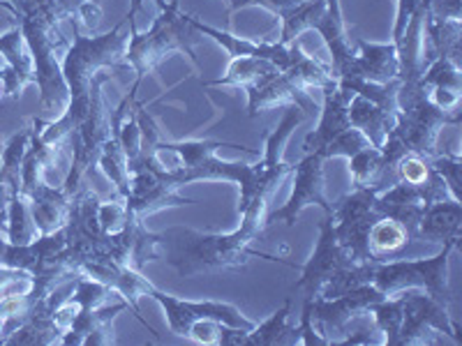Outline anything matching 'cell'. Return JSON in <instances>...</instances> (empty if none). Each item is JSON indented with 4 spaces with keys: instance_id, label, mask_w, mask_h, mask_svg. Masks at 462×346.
<instances>
[{
    "instance_id": "obj_42",
    "label": "cell",
    "mask_w": 462,
    "mask_h": 346,
    "mask_svg": "<svg viewBox=\"0 0 462 346\" xmlns=\"http://www.w3.org/2000/svg\"><path fill=\"white\" fill-rule=\"evenodd\" d=\"M3 328H5V323H3V319H0V341H3Z\"/></svg>"
},
{
    "instance_id": "obj_36",
    "label": "cell",
    "mask_w": 462,
    "mask_h": 346,
    "mask_svg": "<svg viewBox=\"0 0 462 346\" xmlns=\"http://www.w3.org/2000/svg\"><path fill=\"white\" fill-rule=\"evenodd\" d=\"M296 328H299L300 344H303V346H333V341L328 340V337L321 335V332L315 328V323H312L310 300H308V298H305V303H303V312H300V323L296 325Z\"/></svg>"
},
{
    "instance_id": "obj_30",
    "label": "cell",
    "mask_w": 462,
    "mask_h": 346,
    "mask_svg": "<svg viewBox=\"0 0 462 346\" xmlns=\"http://www.w3.org/2000/svg\"><path fill=\"white\" fill-rule=\"evenodd\" d=\"M420 86L423 90L441 88L453 90V93H462V72L460 63L453 58H435L423 74H420Z\"/></svg>"
},
{
    "instance_id": "obj_11",
    "label": "cell",
    "mask_w": 462,
    "mask_h": 346,
    "mask_svg": "<svg viewBox=\"0 0 462 346\" xmlns=\"http://www.w3.org/2000/svg\"><path fill=\"white\" fill-rule=\"evenodd\" d=\"M386 298L377 287L363 284V287L352 288L346 294L336 296V298H308L310 300V316L317 331L333 341L331 335L345 332L346 325L352 321L361 319L363 314H370L373 305Z\"/></svg>"
},
{
    "instance_id": "obj_29",
    "label": "cell",
    "mask_w": 462,
    "mask_h": 346,
    "mask_svg": "<svg viewBox=\"0 0 462 346\" xmlns=\"http://www.w3.org/2000/svg\"><path fill=\"white\" fill-rule=\"evenodd\" d=\"M370 314L374 316L377 331L383 335L382 344L398 346V332L402 323V296H386L377 305H373Z\"/></svg>"
},
{
    "instance_id": "obj_43",
    "label": "cell",
    "mask_w": 462,
    "mask_h": 346,
    "mask_svg": "<svg viewBox=\"0 0 462 346\" xmlns=\"http://www.w3.org/2000/svg\"><path fill=\"white\" fill-rule=\"evenodd\" d=\"M35 3H44V0H35Z\"/></svg>"
},
{
    "instance_id": "obj_26",
    "label": "cell",
    "mask_w": 462,
    "mask_h": 346,
    "mask_svg": "<svg viewBox=\"0 0 462 346\" xmlns=\"http://www.w3.org/2000/svg\"><path fill=\"white\" fill-rule=\"evenodd\" d=\"M328 10V3L326 0H305L300 5L291 7V10L284 12L280 19H282V31H280V44L287 47V44L296 42V37L303 35L305 31L317 28V23L321 22V16Z\"/></svg>"
},
{
    "instance_id": "obj_27",
    "label": "cell",
    "mask_w": 462,
    "mask_h": 346,
    "mask_svg": "<svg viewBox=\"0 0 462 346\" xmlns=\"http://www.w3.org/2000/svg\"><path fill=\"white\" fill-rule=\"evenodd\" d=\"M32 127H23L5 143L3 152H0V171H3V180L10 187V195L22 192V167L23 158H26L28 143H31Z\"/></svg>"
},
{
    "instance_id": "obj_12",
    "label": "cell",
    "mask_w": 462,
    "mask_h": 346,
    "mask_svg": "<svg viewBox=\"0 0 462 346\" xmlns=\"http://www.w3.org/2000/svg\"><path fill=\"white\" fill-rule=\"evenodd\" d=\"M352 257L346 252L345 247L337 242L336 231H333V215H326L321 222L319 241H317L315 252H312L310 261L305 263L303 270H300V279L296 282L294 288L303 291L305 298H319L321 288L331 282L333 278L345 270V268L354 266Z\"/></svg>"
},
{
    "instance_id": "obj_25",
    "label": "cell",
    "mask_w": 462,
    "mask_h": 346,
    "mask_svg": "<svg viewBox=\"0 0 462 346\" xmlns=\"http://www.w3.org/2000/svg\"><path fill=\"white\" fill-rule=\"evenodd\" d=\"M280 72L271 60H263V58H250V56H238L231 58L229 69H226L225 77L216 81H208L206 86H234V88H253V86L262 84L263 79H268L271 74Z\"/></svg>"
},
{
    "instance_id": "obj_33",
    "label": "cell",
    "mask_w": 462,
    "mask_h": 346,
    "mask_svg": "<svg viewBox=\"0 0 462 346\" xmlns=\"http://www.w3.org/2000/svg\"><path fill=\"white\" fill-rule=\"evenodd\" d=\"M58 10L63 14V19L68 16H77L79 19V26L88 28L90 32L97 31L102 22V5L97 0H56Z\"/></svg>"
},
{
    "instance_id": "obj_31",
    "label": "cell",
    "mask_w": 462,
    "mask_h": 346,
    "mask_svg": "<svg viewBox=\"0 0 462 346\" xmlns=\"http://www.w3.org/2000/svg\"><path fill=\"white\" fill-rule=\"evenodd\" d=\"M354 187H373L382 180V148L368 146L349 158Z\"/></svg>"
},
{
    "instance_id": "obj_14",
    "label": "cell",
    "mask_w": 462,
    "mask_h": 346,
    "mask_svg": "<svg viewBox=\"0 0 462 346\" xmlns=\"http://www.w3.org/2000/svg\"><path fill=\"white\" fill-rule=\"evenodd\" d=\"M289 312H291V300H284V305L275 312L271 319L263 323H254V328H231L226 325L222 331L220 346H275V344H300V335L296 325H289Z\"/></svg>"
},
{
    "instance_id": "obj_19",
    "label": "cell",
    "mask_w": 462,
    "mask_h": 346,
    "mask_svg": "<svg viewBox=\"0 0 462 346\" xmlns=\"http://www.w3.org/2000/svg\"><path fill=\"white\" fill-rule=\"evenodd\" d=\"M462 238V201L441 199L423 208L419 222V241L439 242L460 241Z\"/></svg>"
},
{
    "instance_id": "obj_1",
    "label": "cell",
    "mask_w": 462,
    "mask_h": 346,
    "mask_svg": "<svg viewBox=\"0 0 462 346\" xmlns=\"http://www.w3.org/2000/svg\"><path fill=\"white\" fill-rule=\"evenodd\" d=\"M268 199L250 201L241 213V226L231 233H204V231L173 226L160 233V259L180 275L195 278L199 273H220V270H238L250 257L278 261L271 254L254 250L253 242L263 233L266 224Z\"/></svg>"
},
{
    "instance_id": "obj_18",
    "label": "cell",
    "mask_w": 462,
    "mask_h": 346,
    "mask_svg": "<svg viewBox=\"0 0 462 346\" xmlns=\"http://www.w3.org/2000/svg\"><path fill=\"white\" fill-rule=\"evenodd\" d=\"M349 79H365L374 81V84H386L391 79H400V60L395 44L358 40L356 63H354V74Z\"/></svg>"
},
{
    "instance_id": "obj_35",
    "label": "cell",
    "mask_w": 462,
    "mask_h": 346,
    "mask_svg": "<svg viewBox=\"0 0 462 346\" xmlns=\"http://www.w3.org/2000/svg\"><path fill=\"white\" fill-rule=\"evenodd\" d=\"M97 217H100L102 233H116V231H121L127 222L125 199H123V196H114V199L109 201H100Z\"/></svg>"
},
{
    "instance_id": "obj_24",
    "label": "cell",
    "mask_w": 462,
    "mask_h": 346,
    "mask_svg": "<svg viewBox=\"0 0 462 346\" xmlns=\"http://www.w3.org/2000/svg\"><path fill=\"white\" fill-rule=\"evenodd\" d=\"M411 241H414L411 233L400 222L391 217H377L370 226L368 250L374 261H389V257H398L400 252H404Z\"/></svg>"
},
{
    "instance_id": "obj_22",
    "label": "cell",
    "mask_w": 462,
    "mask_h": 346,
    "mask_svg": "<svg viewBox=\"0 0 462 346\" xmlns=\"http://www.w3.org/2000/svg\"><path fill=\"white\" fill-rule=\"evenodd\" d=\"M423 40H426V56H423V69L435 60V58H453L460 63V42H462V22L456 19H439L426 12V28H423Z\"/></svg>"
},
{
    "instance_id": "obj_23",
    "label": "cell",
    "mask_w": 462,
    "mask_h": 346,
    "mask_svg": "<svg viewBox=\"0 0 462 346\" xmlns=\"http://www.w3.org/2000/svg\"><path fill=\"white\" fill-rule=\"evenodd\" d=\"M349 125L361 130L374 148H382L389 137L391 127L395 125V118L389 111H383L382 106L370 102L368 97L354 93L352 100H349Z\"/></svg>"
},
{
    "instance_id": "obj_17",
    "label": "cell",
    "mask_w": 462,
    "mask_h": 346,
    "mask_svg": "<svg viewBox=\"0 0 462 346\" xmlns=\"http://www.w3.org/2000/svg\"><path fill=\"white\" fill-rule=\"evenodd\" d=\"M324 93V106H321V118L319 125L315 132H310L305 137L303 148L305 152H319L326 143H331L340 132L349 130V100L352 95L346 88H326Z\"/></svg>"
},
{
    "instance_id": "obj_38",
    "label": "cell",
    "mask_w": 462,
    "mask_h": 346,
    "mask_svg": "<svg viewBox=\"0 0 462 346\" xmlns=\"http://www.w3.org/2000/svg\"><path fill=\"white\" fill-rule=\"evenodd\" d=\"M428 12L432 16H439V19H462V0H430Z\"/></svg>"
},
{
    "instance_id": "obj_20",
    "label": "cell",
    "mask_w": 462,
    "mask_h": 346,
    "mask_svg": "<svg viewBox=\"0 0 462 346\" xmlns=\"http://www.w3.org/2000/svg\"><path fill=\"white\" fill-rule=\"evenodd\" d=\"M26 199L31 204V215L40 236L63 229L69 210V195H65L63 187H51L44 180H40Z\"/></svg>"
},
{
    "instance_id": "obj_4",
    "label": "cell",
    "mask_w": 462,
    "mask_h": 346,
    "mask_svg": "<svg viewBox=\"0 0 462 346\" xmlns=\"http://www.w3.org/2000/svg\"><path fill=\"white\" fill-rule=\"evenodd\" d=\"M460 241H447L439 252L430 259H400V261H377L373 273V287L382 294L395 296L410 288H423L428 296L453 305V291L448 287V259L456 252Z\"/></svg>"
},
{
    "instance_id": "obj_7",
    "label": "cell",
    "mask_w": 462,
    "mask_h": 346,
    "mask_svg": "<svg viewBox=\"0 0 462 346\" xmlns=\"http://www.w3.org/2000/svg\"><path fill=\"white\" fill-rule=\"evenodd\" d=\"M130 187H127L125 208L134 220H146L148 215L164 208L197 204L179 192L180 185L173 180L171 168L160 159L155 164H130Z\"/></svg>"
},
{
    "instance_id": "obj_9",
    "label": "cell",
    "mask_w": 462,
    "mask_h": 346,
    "mask_svg": "<svg viewBox=\"0 0 462 346\" xmlns=\"http://www.w3.org/2000/svg\"><path fill=\"white\" fill-rule=\"evenodd\" d=\"M148 298H152L164 310V319L169 323V331L176 337H185L188 340L189 328L197 323V321H220V323L231 325V328H254V323L247 316L241 314L238 307H234L231 303H222V300H180L171 294H164L158 287L151 288Z\"/></svg>"
},
{
    "instance_id": "obj_39",
    "label": "cell",
    "mask_w": 462,
    "mask_h": 346,
    "mask_svg": "<svg viewBox=\"0 0 462 346\" xmlns=\"http://www.w3.org/2000/svg\"><path fill=\"white\" fill-rule=\"evenodd\" d=\"M142 3H143V0H132L130 12H127V14H125V23H130V32L137 31V28H134V16H137L139 12H142ZM155 3H158L160 10H164V7H167V0H155Z\"/></svg>"
},
{
    "instance_id": "obj_41",
    "label": "cell",
    "mask_w": 462,
    "mask_h": 346,
    "mask_svg": "<svg viewBox=\"0 0 462 346\" xmlns=\"http://www.w3.org/2000/svg\"><path fill=\"white\" fill-rule=\"evenodd\" d=\"M3 97H7V95H5V81H3V77H0V100H3Z\"/></svg>"
},
{
    "instance_id": "obj_32",
    "label": "cell",
    "mask_w": 462,
    "mask_h": 346,
    "mask_svg": "<svg viewBox=\"0 0 462 346\" xmlns=\"http://www.w3.org/2000/svg\"><path fill=\"white\" fill-rule=\"evenodd\" d=\"M368 146H373L370 139L365 137L361 130H356V127H349V130L340 132L331 143H326V146L319 150V155L324 159H331V158L349 159L352 155H356L358 150H363V148H368Z\"/></svg>"
},
{
    "instance_id": "obj_3",
    "label": "cell",
    "mask_w": 462,
    "mask_h": 346,
    "mask_svg": "<svg viewBox=\"0 0 462 346\" xmlns=\"http://www.w3.org/2000/svg\"><path fill=\"white\" fill-rule=\"evenodd\" d=\"M199 35L201 32L189 23V14L180 12L179 0H169L167 7L160 10V16L152 22V26L146 32L134 31L127 42L125 60L130 69H134L137 74L132 90L137 93L148 74L173 51L185 53L192 63L199 65L197 60Z\"/></svg>"
},
{
    "instance_id": "obj_40",
    "label": "cell",
    "mask_w": 462,
    "mask_h": 346,
    "mask_svg": "<svg viewBox=\"0 0 462 346\" xmlns=\"http://www.w3.org/2000/svg\"><path fill=\"white\" fill-rule=\"evenodd\" d=\"M7 204H10V187L5 185V180H3V171H0V210L7 208Z\"/></svg>"
},
{
    "instance_id": "obj_8",
    "label": "cell",
    "mask_w": 462,
    "mask_h": 346,
    "mask_svg": "<svg viewBox=\"0 0 462 346\" xmlns=\"http://www.w3.org/2000/svg\"><path fill=\"white\" fill-rule=\"evenodd\" d=\"M402 294V323L398 332V346L428 344L430 335H447L460 341V325L453 321L444 303L428 294H416L414 288Z\"/></svg>"
},
{
    "instance_id": "obj_34",
    "label": "cell",
    "mask_w": 462,
    "mask_h": 346,
    "mask_svg": "<svg viewBox=\"0 0 462 346\" xmlns=\"http://www.w3.org/2000/svg\"><path fill=\"white\" fill-rule=\"evenodd\" d=\"M430 167L435 168V173L439 176L444 183H447L448 192H451L453 199L462 201L460 195V183H462V158L457 152H444V155H432Z\"/></svg>"
},
{
    "instance_id": "obj_6",
    "label": "cell",
    "mask_w": 462,
    "mask_h": 346,
    "mask_svg": "<svg viewBox=\"0 0 462 346\" xmlns=\"http://www.w3.org/2000/svg\"><path fill=\"white\" fill-rule=\"evenodd\" d=\"M109 79L111 74L102 72L95 77L93 86H90L88 111H86L84 121L79 123V127L69 134L74 146V158L72 167H69L68 176H65L63 185H60V187L65 189V195L69 196L77 192V187H79L81 180H84L86 171H88L93 164H97L102 143H105L111 134V115L109 111H106L105 100H102V86Z\"/></svg>"
},
{
    "instance_id": "obj_21",
    "label": "cell",
    "mask_w": 462,
    "mask_h": 346,
    "mask_svg": "<svg viewBox=\"0 0 462 346\" xmlns=\"http://www.w3.org/2000/svg\"><path fill=\"white\" fill-rule=\"evenodd\" d=\"M189 23L201 32V35H208L213 37L217 44L229 51L231 58H238V56H250V58H263V60H271L278 69L284 68L287 63V56H289V47H282V44H271V42H254V40H247V37H238V35H231V32L225 31H217V28L208 26L204 23L201 19L197 16H189Z\"/></svg>"
},
{
    "instance_id": "obj_13",
    "label": "cell",
    "mask_w": 462,
    "mask_h": 346,
    "mask_svg": "<svg viewBox=\"0 0 462 346\" xmlns=\"http://www.w3.org/2000/svg\"><path fill=\"white\" fill-rule=\"evenodd\" d=\"M79 275H86V278L90 279H97V282L106 284L111 291H118V294L123 296V300L132 307L134 316H137V319L148 328V323L142 319V314H139L137 303L139 298L151 294V288L155 287V284L148 282V279L142 275V270H137V268H132V266H123V263L114 261V259L109 257H95V259H88V261L79 263ZM148 331L152 332V328H148Z\"/></svg>"
},
{
    "instance_id": "obj_5",
    "label": "cell",
    "mask_w": 462,
    "mask_h": 346,
    "mask_svg": "<svg viewBox=\"0 0 462 346\" xmlns=\"http://www.w3.org/2000/svg\"><path fill=\"white\" fill-rule=\"evenodd\" d=\"M305 121V111L299 106L289 105V109L284 111L282 121L275 127L271 134L266 137V148H263V155L257 164H247L245 180H243L238 187H241V204H238V215L250 205V201L254 199H271L275 189L280 187L289 173H294V167L287 164L282 159V150L287 139L291 137V132Z\"/></svg>"
},
{
    "instance_id": "obj_10",
    "label": "cell",
    "mask_w": 462,
    "mask_h": 346,
    "mask_svg": "<svg viewBox=\"0 0 462 346\" xmlns=\"http://www.w3.org/2000/svg\"><path fill=\"white\" fill-rule=\"evenodd\" d=\"M324 164L326 159L319 152H305V158L294 167V189L287 204L263 217V224L273 226L282 222L284 226H294L308 205H319L326 215H331L333 205L326 199L324 189Z\"/></svg>"
},
{
    "instance_id": "obj_16",
    "label": "cell",
    "mask_w": 462,
    "mask_h": 346,
    "mask_svg": "<svg viewBox=\"0 0 462 346\" xmlns=\"http://www.w3.org/2000/svg\"><path fill=\"white\" fill-rule=\"evenodd\" d=\"M0 53L7 60L5 68L0 69V77L5 81V95L12 100H19L28 84H37L32 53L28 49L26 37H23L19 23L12 31L0 35Z\"/></svg>"
},
{
    "instance_id": "obj_2",
    "label": "cell",
    "mask_w": 462,
    "mask_h": 346,
    "mask_svg": "<svg viewBox=\"0 0 462 346\" xmlns=\"http://www.w3.org/2000/svg\"><path fill=\"white\" fill-rule=\"evenodd\" d=\"M123 26H125V19L105 35L86 37L79 32V22L72 19L74 40L65 49L63 63H60L69 93L68 106H65L63 115L56 123H49V125L32 118L37 132H40V139L47 146H56V143L63 141V137L72 134L79 127L86 111H88L90 86H93V79L102 69H130L125 60L130 40H127V35H123Z\"/></svg>"
},
{
    "instance_id": "obj_15",
    "label": "cell",
    "mask_w": 462,
    "mask_h": 346,
    "mask_svg": "<svg viewBox=\"0 0 462 346\" xmlns=\"http://www.w3.org/2000/svg\"><path fill=\"white\" fill-rule=\"evenodd\" d=\"M294 105L303 111H310L312 100L310 90H305L303 86L296 84L289 74L275 72L262 84L247 88V115L254 118L257 114L266 109H275V106H289Z\"/></svg>"
},
{
    "instance_id": "obj_37",
    "label": "cell",
    "mask_w": 462,
    "mask_h": 346,
    "mask_svg": "<svg viewBox=\"0 0 462 346\" xmlns=\"http://www.w3.org/2000/svg\"><path fill=\"white\" fill-rule=\"evenodd\" d=\"M300 3H305V0H226L229 12H238L243 7H263V10L273 12L278 16H282L284 12L300 5Z\"/></svg>"
},
{
    "instance_id": "obj_28",
    "label": "cell",
    "mask_w": 462,
    "mask_h": 346,
    "mask_svg": "<svg viewBox=\"0 0 462 346\" xmlns=\"http://www.w3.org/2000/svg\"><path fill=\"white\" fill-rule=\"evenodd\" d=\"M35 238H40V231L32 222L31 204L22 192H14L7 204V241L12 245H28Z\"/></svg>"
}]
</instances>
